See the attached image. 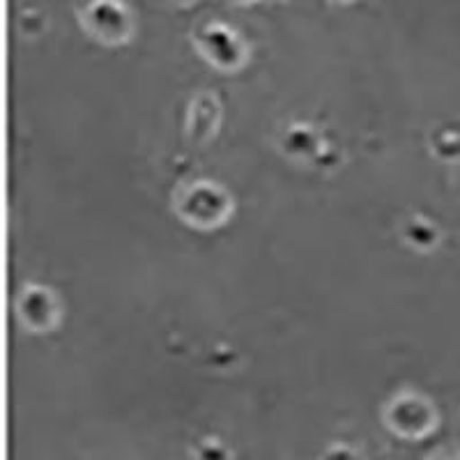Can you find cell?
<instances>
[{"label": "cell", "instance_id": "cell-2", "mask_svg": "<svg viewBox=\"0 0 460 460\" xmlns=\"http://www.w3.org/2000/svg\"><path fill=\"white\" fill-rule=\"evenodd\" d=\"M339 3H348V0H339Z\"/></svg>", "mask_w": 460, "mask_h": 460}, {"label": "cell", "instance_id": "cell-1", "mask_svg": "<svg viewBox=\"0 0 460 460\" xmlns=\"http://www.w3.org/2000/svg\"><path fill=\"white\" fill-rule=\"evenodd\" d=\"M85 26L102 42H122L131 31V19L118 0H93L85 10Z\"/></svg>", "mask_w": 460, "mask_h": 460}, {"label": "cell", "instance_id": "cell-3", "mask_svg": "<svg viewBox=\"0 0 460 460\" xmlns=\"http://www.w3.org/2000/svg\"><path fill=\"white\" fill-rule=\"evenodd\" d=\"M240 3H246V0H240Z\"/></svg>", "mask_w": 460, "mask_h": 460}]
</instances>
